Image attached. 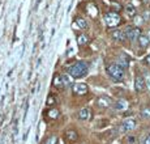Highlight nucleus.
<instances>
[{"label":"nucleus","mask_w":150,"mask_h":144,"mask_svg":"<svg viewBox=\"0 0 150 144\" xmlns=\"http://www.w3.org/2000/svg\"><path fill=\"white\" fill-rule=\"evenodd\" d=\"M68 73L73 77H83L88 73V64L85 62H76L68 68Z\"/></svg>","instance_id":"1"},{"label":"nucleus","mask_w":150,"mask_h":144,"mask_svg":"<svg viewBox=\"0 0 150 144\" xmlns=\"http://www.w3.org/2000/svg\"><path fill=\"white\" fill-rule=\"evenodd\" d=\"M107 73L115 81H122L124 77V70L117 64H111L107 67Z\"/></svg>","instance_id":"2"},{"label":"nucleus","mask_w":150,"mask_h":144,"mask_svg":"<svg viewBox=\"0 0 150 144\" xmlns=\"http://www.w3.org/2000/svg\"><path fill=\"white\" fill-rule=\"evenodd\" d=\"M105 21H106V24H107L108 26L115 28V26H117V25L120 24L122 19H120V16H119L117 13H115V12H108V13L105 14Z\"/></svg>","instance_id":"3"},{"label":"nucleus","mask_w":150,"mask_h":144,"mask_svg":"<svg viewBox=\"0 0 150 144\" xmlns=\"http://www.w3.org/2000/svg\"><path fill=\"white\" fill-rule=\"evenodd\" d=\"M124 33H125V37L128 39H131V41H134V39H138L141 36V30L138 28H132V26H127L125 30H124Z\"/></svg>","instance_id":"4"},{"label":"nucleus","mask_w":150,"mask_h":144,"mask_svg":"<svg viewBox=\"0 0 150 144\" xmlns=\"http://www.w3.org/2000/svg\"><path fill=\"white\" fill-rule=\"evenodd\" d=\"M88 91H89V88L85 83H77V84H74L72 86V92L76 96H83V94L88 93Z\"/></svg>","instance_id":"5"},{"label":"nucleus","mask_w":150,"mask_h":144,"mask_svg":"<svg viewBox=\"0 0 150 144\" xmlns=\"http://www.w3.org/2000/svg\"><path fill=\"white\" fill-rule=\"evenodd\" d=\"M134 127H136V120L129 118V119H125L123 122L120 130H122V132H129V131H132V130H134Z\"/></svg>","instance_id":"6"},{"label":"nucleus","mask_w":150,"mask_h":144,"mask_svg":"<svg viewBox=\"0 0 150 144\" xmlns=\"http://www.w3.org/2000/svg\"><path fill=\"white\" fill-rule=\"evenodd\" d=\"M145 79H144L142 76H137L136 80H134V89H136L137 92H144V89H145Z\"/></svg>","instance_id":"7"},{"label":"nucleus","mask_w":150,"mask_h":144,"mask_svg":"<svg viewBox=\"0 0 150 144\" xmlns=\"http://www.w3.org/2000/svg\"><path fill=\"white\" fill-rule=\"evenodd\" d=\"M97 103H98V106H99V108L106 109V108H108V106L111 105V98L107 97V96H102V97H99V98H98Z\"/></svg>","instance_id":"8"},{"label":"nucleus","mask_w":150,"mask_h":144,"mask_svg":"<svg viewBox=\"0 0 150 144\" xmlns=\"http://www.w3.org/2000/svg\"><path fill=\"white\" fill-rule=\"evenodd\" d=\"M65 139H67L68 142L73 143L79 139V134H77L74 130H67V131H65Z\"/></svg>","instance_id":"9"},{"label":"nucleus","mask_w":150,"mask_h":144,"mask_svg":"<svg viewBox=\"0 0 150 144\" xmlns=\"http://www.w3.org/2000/svg\"><path fill=\"white\" fill-rule=\"evenodd\" d=\"M52 84L55 88H65L64 85V79H63V75H55Z\"/></svg>","instance_id":"10"},{"label":"nucleus","mask_w":150,"mask_h":144,"mask_svg":"<svg viewBox=\"0 0 150 144\" xmlns=\"http://www.w3.org/2000/svg\"><path fill=\"white\" fill-rule=\"evenodd\" d=\"M73 26L76 29H86L88 28V22L83 19H81V17H76V20L73 22Z\"/></svg>","instance_id":"11"},{"label":"nucleus","mask_w":150,"mask_h":144,"mask_svg":"<svg viewBox=\"0 0 150 144\" xmlns=\"http://www.w3.org/2000/svg\"><path fill=\"white\" fill-rule=\"evenodd\" d=\"M127 108H128V102H127L125 100H119V101H116V102L114 103V109H115V110L122 111V110H125Z\"/></svg>","instance_id":"12"},{"label":"nucleus","mask_w":150,"mask_h":144,"mask_svg":"<svg viewBox=\"0 0 150 144\" xmlns=\"http://www.w3.org/2000/svg\"><path fill=\"white\" fill-rule=\"evenodd\" d=\"M111 37L114 39H116V41H122V39H125L127 37H125V33L122 30H119V29H115L114 31L111 33Z\"/></svg>","instance_id":"13"},{"label":"nucleus","mask_w":150,"mask_h":144,"mask_svg":"<svg viewBox=\"0 0 150 144\" xmlns=\"http://www.w3.org/2000/svg\"><path fill=\"white\" fill-rule=\"evenodd\" d=\"M79 118L81 120H88L90 118V110L89 109H81L79 111Z\"/></svg>","instance_id":"14"},{"label":"nucleus","mask_w":150,"mask_h":144,"mask_svg":"<svg viewBox=\"0 0 150 144\" xmlns=\"http://www.w3.org/2000/svg\"><path fill=\"white\" fill-rule=\"evenodd\" d=\"M138 43H140L141 47L146 48L150 45V38L148 36H140V38H138Z\"/></svg>","instance_id":"15"},{"label":"nucleus","mask_w":150,"mask_h":144,"mask_svg":"<svg viewBox=\"0 0 150 144\" xmlns=\"http://www.w3.org/2000/svg\"><path fill=\"white\" fill-rule=\"evenodd\" d=\"M90 41V38H89L86 34H80V36H77V43H79L80 46H85L86 43H89Z\"/></svg>","instance_id":"16"},{"label":"nucleus","mask_w":150,"mask_h":144,"mask_svg":"<svg viewBox=\"0 0 150 144\" xmlns=\"http://www.w3.org/2000/svg\"><path fill=\"white\" fill-rule=\"evenodd\" d=\"M125 14L128 17H133L134 14H136V7H133L132 4L125 5Z\"/></svg>","instance_id":"17"},{"label":"nucleus","mask_w":150,"mask_h":144,"mask_svg":"<svg viewBox=\"0 0 150 144\" xmlns=\"http://www.w3.org/2000/svg\"><path fill=\"white\" fill-rule=\"evenodd\" d=\"M47 115H48V117H50V119H56V118L60 115V111L57 110V109H52V110H50V111H48Z\"/></svg>","instance_id":"18"},{"label":"nucleus","mask_w":150,"mask_h":144,"mask_svg":"<svg viewBox=\"0 0 150 144\" xmlns=\"http://www.w3.org/2000/svg\"><path fill=\"white\" fill-rule=\"evenodd\" d=\"M116 64H117V66H120V67H122L123 70H124V68L128 67V60H127L125 58H123V56H122V58H119V60H117Z\"/></svg>","instance_id":"19"},{"label":"nucleus","mask_w":150,"mask_h":144,"mask_svg":"<svg viewBox=\"0 0 150 144\" xmlns=\"http://www.w3.org/2000/svg\"><path fill=\"white\" fill-rule=\"evenodd\" d=\"M43 144H57V138L55 136V135H52V136H50L47 140H46Z\"/></svg>","instance_id":"20"},{"label":"nucleus","mask_w":150,"mask_h":144,"mask_svg":"<svg viewBox=\"0 0 150 144\" xmlns=\"http://www.w3.org/2000/svg\"><path fill=\"white\" fill-rule=\"evenodd\" d=\"M141 115H142L144 118H149L150 117V108H149V106H146V108L142 109V111H141Z\"/></svg>","instance_id":"21"},{"label":"nucleus","mask_w":150,"mask_h":144,"mask_svg":"<svg viewBox=\"0 0 150 144\" xmlns=\"http://www.w3.org/2000/svg\"><path fill=\"white\" fill-rule=\"evenodd\" d=\"M47 103L48 106H52V105H55V97L54 96H48V98H47Z\"/></svg>","instance_id":"22"},{"label":"nucleus","mask_w":150,"mask_h":144,"mask_svg":"<svg viewBox=\"0 0 150 144\" xmlns=\"http://www.w3.org/2000/svg\"><path fill=\"white\" fill-rule=\"evenodd\" d=\"M63 79H64V85H65V88H67L68 85H71V80L68 79V76H65V75H63Z\"/></svg>","instance_id":"23"},{"label":"nucleus","mask_w":150,"mask_h":144,"mask_svg":"<svg viewBox=\"0 0 150 144\" xmlns=\"http://www.w3.org/2000/svg\"><path fill=\"white\" fill-rule=\"evenodd\" d=\"M142 144H150V134L146 135V138L142 140Z\"/></svg>","instance_id":"24"},{"label":"nucleus","mask_w":150,"mask_h":144,"mask_svg":"<svg viewBox=\"0 0 150 144\" xmlns=\"http://www.w3.org/2000/svg\"><path fill=\"white\" fill-rule=\"evenodd\" d=\"M145 60H146V63H148V64H150V55H148L145 58Z\"/></svg>","instance_id":"25"},{"label":"nucleus","mask_w":150,"mask_h":144,"mask_svg":"<svg viewBox=\"0 0 150 144\" xmlns=\"http://www.w3.org/2000/svg\"><path fill=\"white\" fill-rule=\"evenodd\" d=\"M128 142H131V143H133V142H134V138H132V136H129V138H128Z\"/></svg>","instance_id":"26"},{"label":"nucleus","mask_w":150,"mask_h":144,"mask_svg":"<svg viewBox=\"0 0 150 144\" xmlns=\"http://www.w3.org/2000/svg\"><path fill=\"white\" fill-rule=\"evenodd\" d=\"M39 3H41V0H37V3H35V7H34V8H35V9H37V8H38Z\"/></svg>","instance_id":"27"},{"label":"nucleus","mask_w":150,"mask_h":144,"mask_svg":"<svg viewBox=\"0 0 150 144\" xmlns=\"http://www.w3.org/2000/svg\"><path fill=\"white\" fill-rule=\"evenodd\" d=\"M148 37H149V38H150V29H149V30H148Z\"/></svg>","instance_id":"28"}]
</instances>
